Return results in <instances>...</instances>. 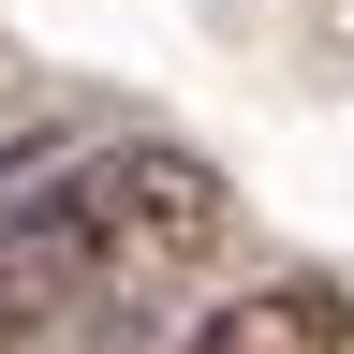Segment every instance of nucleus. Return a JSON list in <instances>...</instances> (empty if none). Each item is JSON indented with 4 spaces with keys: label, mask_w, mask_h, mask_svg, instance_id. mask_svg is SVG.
I'll list each match as a JSON object with an SVG mask.
<instances>
[{
    "label": "nucleus",
    "mask_w": 354,
    "mask_h": 354,
    "mask_svg": "<svg viewBox=\"0 0 354 354\" xmlns=\"http://www.w3.org/2000/svg\"><path fill=\"white\" fill-rule=\"evenodd\" d=\"M177 354H354V295L339 281H251L236 310H207Z\"/></svg>",
    "instance_id": "nucleus-2"
},
{
    "label": "nucleus",
    "mask_w": 354,
    "mask_h": 354,
    "mask_svg": "<svg viewBox=\"0 0 354 354\" xmlns=\"http://www.w3.org/2000/svg\"><path fill=\"white\" fill-rule=\"evenodd\" d=\"M59 192H74V221H88V251H104V281H162V266H207V251H221V177H207L192 148H162V133L74 162Z\"/></svg>",
    "instance_id": "nucleus-1"
}]
</instances>
